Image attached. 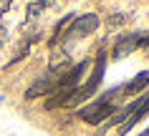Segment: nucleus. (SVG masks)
Segmentation results:
<instances>
[{
    "mask_svg": "<svg viewBox=\"0 0 149 136\" xmlns=\"http://www.w3.org/2000/svg\"><path fill=\"white\" fill-rule=\"evenodd\" d=\"M139 46H141V48H149V35H144V38H141Z\"/></svg>",
    "mask_w": 149,
    "mask_h": 136,
    "instance_id": "8",
    "label": "nucleus"
},
{
    "mask_svg": "<svg viewBox=\"0 0 149 136\" xmlns=\"http://www.w3.org/2000/svg\"><path fill=\"white\" fill-rule=\"evenodd\" d=\"M76 23L68 25V33H66V43H73V40L79 38H86V35H91V33L99 28V15L96 13H86V15H79L73 18Z\"/></svg>",
    "mask_w": 149,
    "mask_h": 136,
    "instance_id": "3",
    "label": "nucleus"
},
{
    "mask_svg": "<svg viewBox=\"0 0 149 136\" xmlns=\"http://www.w3.org/2000/svg\"><path fill=\"white\" fill-rule=\"evenodd\" d=\"M144 136H149V131H147V134H144Z\"/></svg>",
    "mask_w": 149,
    "mask_h": 136,
    "instance_id": "9",
    "label": "nucleus"
},
{
    "mask_svg": "<svg viewBox=\"0 0 149 136\" xmlns=\"http://www.w3.org/2000/svg\"><path fill=\"white\" fill-rule=\"evenodd\" d=\"M144 86H149V71H141V73H136L126 86H121V88H114L111 93H106L104 98H114V96H124V93H136V91H141Z\"/></svg>",
    "mask_w": 149,
    "mask_h": 136,
    "instance_id": "4",
    "label": "nucleus"
},
{
    "mask_svg": "<svg viewBox=\"0 0 149 136\" xmlns=\"http://www.w3.org/2000/svg\"><path fill=\"white\" fill-rule=\"evenodd\" d=\"M147 113H149V96L147 98H139V101H134V104H129L124 113H119V134L132 131Z\"/></svg>",
    "mask_w": 149,
    "mask_h": 136,
    "instance_id": "1",
    "label": "nucleus"
},
{
    "mask_svg": "<svg viewBox=\"0 0 149 136\" xmlns=\"http://www.w3.org/2000/svg\"><path fill=\"white\" fill-rule=\"evenodd\" d=\"M43 8H46V5H43V3H31V5H28V20H36V15H40V13H43Z\"/></svg>",
    "mask_w": 149,
    "mask_h": 136,
    "instance_id": "7",
    "label": "nucleus"
},
{
    "mask_svg": "<svg viewBox=\"0 0 149 136\" xmlns=\"http://www.w3.org/2000/svg\"><path fill=\"white\" fill-rule=\"evenodd\" d=\"M58 78H61V76H56V73H48L46 78H38L36 86H31L25 91V98H38V96H43V93L56 91V88H58Z\"/></svg>",
    "mask_w": 149,
    "mask_h": 136,
    "instance_id": "6",
    "label": "nucleus"
},
{
    "mask_svg": "<svg viewBox=\"0 0 149 136\" xmlns=\"http://www.w3.org/2000/svg\"><path fill=\"white\" fill-rule=\"evenodd\" d=\"M141 38H144V33H129V35H124V38H119L116 46H114V58L119 61V58L129 56L132 50H136L139 43H141Z\"/></svg>",
    "mask_w": 149,
    "mask_h": 136,
    "instance_id": "5",
    "label": "nucleus"
},
{
    "mask_svg": "<svg viewBox=\"0 0 149 136\" xmlns=\"http://www.w3.org/2000/svg\"><path fill=\"white\" fill-rule=\"evenodd\" d=\"M114 111H116V106L111 104L109 98H101V101H94V104L79 108V119L86 121V124H101V121L109 119Z\"/></svg>",
    "mask_w": 149,
    "mask_h": 136,
    "instance_id": "2",
    "label": "nucleus"
}]
</instances>
